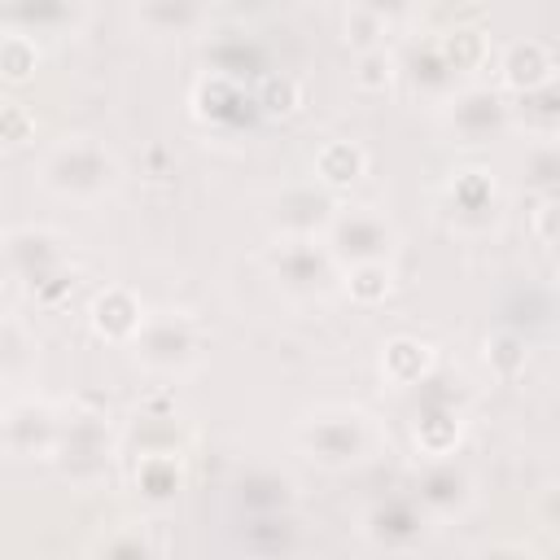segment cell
<instances>
[{"instance_id":"obj_1","label":"cell","mask_w":560,"mask_h":560,"mask_svg":"<svg viewBox=\"0 0 560 560\" xmlns=\"http://www.w3.org/2000/svg\"><path fill=\"white\" fill-rule=\"evenodd\" d=\"M293 446L302 459H311L328 472H341V468H359L376 455L381 424L372 420V411H363L354 402H319L293 420Z\"/></svg>"},{"instance_id":"obj_11","label":"cell","mask_w":560,"mask_h":560,"mask_svg":"<svg viewBox=\"0 0 560 560\" xmlns=\"http://www.w3.org/2000/svg\"><path fill=\"white\" fill-rule=\"evenodd\" d=\"M411 494L429 512L433 525H451V521H464L472 512V503H477V477L455 455H438V459H424L420 464Z\"/></svg>"},{"instance_id":"obj_8","label":"cell","mask_w":560,"mask_h":560,"mask_svg":"<svg viewBox=\"0 0 560 560\" xmlns=\"http://www.w3.org/2000/svg\"><path fill=\"white\" fill-rule=\"evenodd\" d=\"M438 118H442L446 136L459 144H490L516 122L508 96L499 88H481V83H459L451 96H442Z\"/></svg>"},{"instance_id":"obj_14","label":"cell","mask_w":560,"mask_h":560,"mask_svg":"<svg viewBox=\"0 0 560 560\" xmlns=\"http://www.w3.org/2000/svg\"><path fill=\"white\" fill-rule=\"evenodd\" d=\"M499 79L508 92L516 96H529V92H542L556 83V52L542 44V39H512L503 52H499Z\"/></svg>"},{"instance_id":"obj_4","label":"cell","mask_w":560,"mask_h":560,"mask_svg":"<svg viewBox=\"0 0 560 560\" xmlns=\"http://www.w3.org/2000/svg\"><path fill=\"white\" fill-rule=\"evenodd\" d=\"M398 223L381 206H337L328 228L319 232V245L337 262V271L354 267H389L398 254Z\"/></svg>"},{"instance_id":"obj_9","label":"cell","mask_w":560,"mask_h":560,"mask_svg":"<svg viewBox=\"0 0 560 560\" xmlns=\"http://www.w3.org/2000/svg\"><path fill=\"white\" fill-rule=\"evenodd\" d=\"M438 525L429 521V512L416 503V494H381L372 499L363 512H359V534L376 547V551H389V556H407L416 551L420 542H429Z\"/></svg>"},{"instance_id":"obj_26","label":"cell","mask_w":560,"mask_h":560,"mask_svg":"<svg viewBox=\"0 0 560 560\" xmlns=\"http://www.w3.org/2000/svg\"><path fill=\"white\" fill-rule=\"evenodd\" d=\"M74 18H79V9H66V4H57V9H4L0 13V22L4 26H22V35H35L39 26L74 22Z\"/></svg>"},{"instance_id":"obj_21","label":"cell","mask_w":560,"mask_h":560,"mask_svg":"<svg viewBox=\"0 0 560 560\" xmlns=\"http://www.w3.org/2000/svg\"><path fill=\"white\" fill-rule=\"evenodd\" d=\"M341 31H346V44H354L359 52L385 48L381 35L389 31V13L376 9V4H350V9L341 13Z\"/></svg>"},{"instance_id":"obj_24","label":"cell","mask_w":560,"mask_h":560,"mask_svg":"<svg viewBox=\"0 0 560 560\" xmlns=\"http://www.w3.org/2000/svg\"><path fill=\"white\" fill-rule=\"evenodd\" d=\"M398 74V57L385 52V48H372V52H359V70H354V83L363 92H381L389 88V79Z\"/></svg>"},{"instance_id":"obj_29","label":"cell","mask_w":560,"mask_h":560,"mask_svg":"<svg viewBox=\"0 0 560 560\" xmlns=\"http://www.w3.org/2000/svg\"><path fill=\"white\" fill-rule=\"evenodd\" d=\"M468 560H542V556L521 538H499V542H481Z\"/></svg>"},{"instance_id":"obj_28","label":"cell","mask_w":560,"mask_h":560,"mask_svg":"<svg viewBox=\"0 0 560 560\" xmlns=\"http://www.w3.org/2000/svg\"><path fill=\"white\" fill-rule=\"evenodd\" d=\"M486 363H494L503 376H512L525 363V350H521V341L512 332H499L494 341H486Z\"/></svg>"},{"instance_id":"obj_19","label":"cell","mask_w":560,"mask_h":560,"mask_svg":"<svg viewBox=\"0 0 560 560\" xmlns=\"http://www.w3.org/2000/svg\"><path fill=\"white\" fill-rule=\"evenodd\" d=\"M363 166H368V153L359 149V144H350V140H328L319 153H315V184H324L328 192H337V188H346V184H354L359 175H363Z\"/></svg>"},{"instance_id":"obj_18","label":"cell","mask_w":560,"mask_h":560,"mask_svg":"<svg viewBox=\"0 0 560 560\" xmlns=\"http://www.w3.org/2000/svg\"><path fill=\"white\" fill-rule=\"evenodd\" d=\"M381 372H385V381L398 385V389L420 385V381H429V372H433V350H429L424 341H416V337H394V341L381 350Z\"/></svg>"},{"instance_id":"obj_23","label":"cell","mask_w":560,"mask_h":560,"mask_svg":"<svg viewBox=\"0 0 560 560\" xmlns=\"http://www.w3.org/2000/svg\"><path fill=\"white\" fill-rule=\"evenodd\" d=\"M201 18H206V9H197V4H140L136 9V22H144L153 35H171V31L184 35Z\"/></svg>"},{"instance_id":"obj_16","label":"cell","mask_w":560,"mask_h":560,"mask_svg":"<svg viewBox=\"0 0 560 560\" xmlns=\"http://www.w3.org/2000/svg\"><path fill=\"white\" fill-rule=\"evenodd\" d=\"M131 486L149 508H166L184 490V455L179 451H136L131 455Z\"/></svg>"},{"instance_id":"obj_7","label":"cell","mask_w":560,"mask_h":560,"mask_svg":"<svg viewBox=\"0 0 560 560\" xmlns=\"http://www.w3.org/2000/svg\"><path fill=\"white\" fill-rule=\"evenodd\" d=\"M0 254L9 262V271L35 293L48 302V284H74L66 280L70 271V249H66V236L52 232V228H13L4 241H0Z\"/></svg>"},{"instance_id":"obj_22","label":"cell","mask_w":560,"mask_h":560,"mask_svg":"<svg viewBox=\"0 0 560 560\" xmlns=\"http://www.w3.org/2000/svg\"><path fill=\"white\" fill-rule=\"evenodd\" d=\"M35 66H39V44L22 31H4L0 35V79L22 83L35 74Z\"/></svg>"},{"instance_id":"obj_30","label":"cell","mask_w":560,"mask_h":560,"mask_svg":"<svg viewBox=\"0 0 560 560\" xmlns=\"http://www.w3.org/2000/svg\"><path fill=\"white\" fill-rule=\"evenodd\" d=\"M556 197H538V206H534V214H529V228H534V236H538V245H551L556 241Z\"/></svg>"},{"instance_id":"obj_3","label":"cell","mask_w":560,"mask_h":560,"mask_svg":"<svg viewBox=\"0 0 560 560\" xmlns=\"http://www.w3.org/2000/svg\"><path fill=\"white\" fill-rule=\"evenodd\" d=\"M131 354L149 376L162 381H179L188 372L201 368L206 359V328L197 324V315L162 306V311H144L136 337H131Z\"/></svg>"},{"instance_id":"obj_25","label":"cell","mask_w":560,"mask_h":560,"mask_svg":"<svg viewBox=\"0 0 560 560\" xmlns=\"http://www.w3.org/2000/svg\"><path fill=\"white\" fill-rule=\"evenodd\" d=\"M341 276H346V293L363 306H372L389 293V267H354V271H341Z\"/></svg>"},{"instance_id":"obj_12","label":"cell","mask_w":560,"mask_h":560,"mask_svg":"<svg viewBox=\"0 0 560 560\" xmlns=\"http://www.w3.org/2000/svg\"><path fill=\"white\" fill-rule=\"evenodd\" d=\"M438 210L442 219L464 232V236H481L494 228L499 219V184L486 166H464L455 171L446 184H442V197H438Z\"/></svg>"},{"instance_id":"obj_13","label":"cell","mask_w":560,"mask_h":560,"mask_svg":"<svg viewBox=\"0 0 560 560\" xmlns=\"http://www.w3.org/2000/svg\"><path fill=\"white\" fill-rule=\"evenodd\" d=\"M332 210H337V197L324 184L302 179V184H289V188L276 192L271 223H276L280 236H319L328 228Z\"/></svg>"},{"instance_id":"obj_10","label":"cell","mask_w":560,"mask_h":560,"mask_svg":"<svg viewBox=\"0 0 560 560\" xmlns=\"http://www.w3.org/2000/svg\"><path fill=\"white\" fill-rule=\"evenodd\" d=\"M61 442V407L48 398H13L0 411V451L13 459H52Z\"/></svg>"},{"instance_id":"obj_17","label":"cell","mask_w":560,"mask_h":560,"mask_svg":"<svg viewBox=\"0 0 560 560\" xmlns=\"http://www.w3.org/2000/svg\"><path fill=\"white\" fill-rule=\"evenodd\" d=\"M140 319H144V302H140L131 289H122V284H109V289H101V293L92 298V328H96V337H105V341L131 346Z\"/></svg>"},{"instance_id":"obj_6","label":"cell","mask_w":560,"mask_h":560,"mask_svg":"<svg viewBox=\"0 0 560 560\" xmlns=\"http://www.w3.org/2000/svg\"><path fill=\"white\" fill-rule=\"evenodd\" d=\"M262 262H267L271 284L289 302H302V306L324 302L341 280V271L328 258V249L319 245V236H276V245H267Z\"/></svg>"},{"instance_id":"obj_20","label":"cell","mask_w":560,"mask_h":560,"mask_svg":"<svg viewBox=\"0 0 560 560\" xmlns=\"http://www.w3.org/2000/svg\"><path fill=\"white\" fill-rule=\"evenodd\" d=\"M131 442L136 451H179L184 455V420L175 411H136L131 424Z\"/></svg>"},{"instance_id":"obj_5","label":"cell","mask_w":560,"mask_h":560,"mask_svg":"<svg viewBox=\"0 0 560 560\" xmlns=\"http://www.w3.org/2000/svg\"><path fill=\"white\" fill-rule=\"evenodd\" d=\"M52 464L74 486H96L118 464V433L109 429L105 411H61V442Z\"/></svg>"},{"instance_id":"obj_27","label":"cell","mask_w":560,"mask_h":560,"mask_svg":"<svg viewBox=\"0 0 560 560\" xmlns=\"http://www.w3.org/2000/svg\"><path fill=\"white\" fill-rule=\"evenodd\" d=\"M35 136V114L22 101H0V144H26Z\"/></svg>"},{"instance_id":"obj_15","label":"cell","mask_w":560,"mask_h":560,"mask_svg":"<svg viewBox=\"0 0 560 560\" xmlns=\"http://www.w3.org/2000/svg\"><path fill=\"white\" fill-rule=\"evenodd\" d=\"M83 560H162V538L149 521L127 516L96 529L83 547Z\"/></svg>"},{"instance_id":"obj_2","label":"cell","mask_w":560,"mask_h":560,"mask_svg":"<svg viewBox=\"0 0 560 560\" xmlns=\"http://www.w3.org/2000/svg\"><path fill=\"white\" fill-rule=\"evenodd\" d=\"M122 179V166L114 149L96 136H61L44 158H39V188L52 192L57 201L70 206H96L105 201Z\"/></svg>"}]
</instances>
